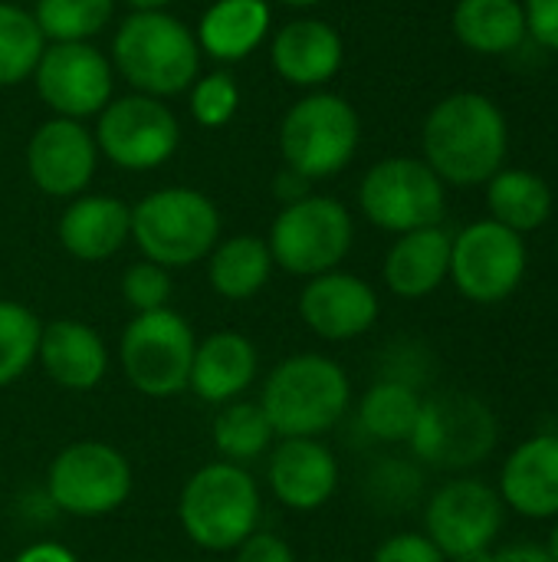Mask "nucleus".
Listing matches in <instances>:
<instances>
[{
	"instance_id": "36",
	"label": "nucleus",
	"mask_w": 558,
	"mask_h": 562,
	"mask_svg": "<svg viewBox=\"0 0 558 562\" xmlns=\"http://www.w3.org/2000/svg\"><path fill=\"white\" fill-rule=\"evenodd\" d=\"M372 562H451L434 543L431 537L421 530H405V533H395L388 540L378 543Z\"/></svg>"
},
{
	"instance_id": "33",
	"label": "nucleus",
	"mask_w": 558,
	"mask_h": 562,
	"mask_svg": "<svg viewBox=\"0 0 558 562\" xmlns=\"http://www.w3.org/2000/svg\"><path fill=\"white\" fill-rule=\"evenodd\" d=\"M43 323L16 300H0V389L13 385L36 362Z\"/></svg>"
},
{
	"instance_id": "17",
	"label": "nucleus",
	"mask_w": 558,
	"mask_h": 562,
	"mask_svg": "<svg viewBox=\"0 0 558 562\" xmlns=\"http://www.w3.org/2000/svg\"><path fill=\"white\" fill-rule=\"evenodd\" d=\"M95 161L99 145L76 119L43 122L26 145L30 181L49 198H79L95 175Z\"/></svg>"
},
{
	"instance_id": "21",
	"label": "nucleus",
	"mask_w": 558,
	"mask_h": 562,
	"mask_svg": "<svg viewBox=\"0 0 558 562\" xmlns=\"http://www.w3.org/2000/svg\"><path fill=\"white\" fill-rule=\"evenodd\" d=\"M36 362L56 385L69 392H89L109 372V349L89 323L53 319L43 323Z\"/></svg>"
},
{
	"instance_id": "38",
	"label": "nucleus",
	"mask_w": 558,
	"mask_h": 562,
	"mask_svg": "<svg viewBox=\"0 0 558 562\" xmlns=\"http://www.w3.org/2000/svg\"><path fill=\"white\" fill-rule=\"evenodd\" d=\"M526 30L546 46L558 53V0H526Z\"/></svg>"
},
{
	"instance_id": "27",
	"label": "nucleus",
	"mask_w": 558,
	"mask_h": 562,
	"mask_svg": "<svg viewBox=\"0 0 558 562\" xmlns=\"http://www.w3.org/2000/svg\"><path fill=\"white\" fill-rule=\"evenodd\" d=\"M487 207L490 221L526 237L553 217V188L529 168H500L487 181Z\"/></svg>"
},
{
	"instance_id": "18",
	"label": "nucleus",
	"mask_w": 558,
	"mask_h": 562,
	"mask_svg": "<svg viewBox=\"0 0 558 562\" xmlns=\"http://www.w3.org/2000/svg\"><path fill=\"white\" fill-rule=\"evenodd\" d=\"M497 494L506 514L533 524L558 520V435L539 431L523 438L500 464Z\"/></svg>"
},
{
	"instance_id": "41",
	"label": "nucleus",
	"mask_w": 558,
	"mask_h": 562,
	"mask_svg": "<svg viewBox=\"0 0 558 562\" xmlns=\"http://www.w3.org/2000/svg\"><path fill=\"white\" fill-rule=\"evenodd\" d=\"M276 194L283 198V204H293V201H299V198L309 194V181H306L303 175H296V171L286 168V171L276 178Z\"/></svg>"
},
{
	"instance_id": "8",
	"label": "nucleus",
	"mask_w": 558,
	"mask_h": 562,
	"mask_svg": "<svg viewBox=\"0 0 558 562\" xmlns=\"http://www.w3.org/2000/svg\"><path fill=\"white\" fill-rule=\"evenodd\" d=\"M358 138V112L335 92H312L293 102L280 125L283 161L306 181L339 175L355 158Z\"/></svg>"
},
{
	"instance_id": "12",
	"label": "nucleus",
	"mask_w": 558,
	"mask_h": 562,
	"mask_svg": "<svg viewBox=\"0 0 558 562\" xmlns=\"http://www.w3.org/2000/svg\"><path fill=\"white\" fill-rule=\"evenodd\" d=\"M362 214L388 234H408L444 221L447 191L424 158H385L358 184Z\"/></svg>"
},
{
	"instance_id": "22",
	"label": "nucleus",
	"mask_w": 558,
	"mask_h": 562,
	"mask_svg": "<svg viewBox=\"0 0 558 562\" xmlns=\"http://www.w3.org/2000/svg\"><path fill=\"white\" fill-rule=\"evenodd\" d=\"M270 59H273V69L286 82L316 89V86H326L342 69L345 46H342V36L335 26L303 16V20L286 23L273 36Z\"/></svg>"
},
{
	"instance_id": "13",
	"label": "nucleus",
	"mask_w": 558,
	"mask_h": 562,
	"mask_svg": "<svg viewBox=\"0 0 558 562\" xmlns=\"http://www.w3.org/2000/svg\"><path fill=\"white\" fill-rule=\"evenodd\" d=\"M503 527L506 507L480 477H451L424 504V533L451 562L493 550Z\"/></svg>"
},
{
	"instance_id": "40",
	"label": "nucleus",
	"mask_w": 558,
	"mask_h": 562,
	"mask_svg": "<svg viewBox=\"0 0 558 562\" xmlns=\"http://www.w3.org/2000/svg\"><path fill=\"white\" fill-rule=\"evenodd\" d=\"M13 562H79V560H76V553H72V550H66L62 543H49V540H43V543H30L26 550H20Z\"/></svg>"
},
{
	"instance_id": "46",
	"label": "nucleus",
	"mask_w": 558,
	"mask_h": 562,
	"mask_svg": "<svg viewBox=\"0 0 558 562\" xmlns=\"http://www.w3.org/2000/svg\"><path fill=\"white\" fill-rule=\"evenodd\" d=\"M556 435H558V405H556Z\"/></svg>"
},
{
	"instance_id": "6",
	"label": "nucleus",
	"mask_w": 558,
	"mask_h": 562,
	"mask_svg": "<svg viewBox=\"0 0 558 562\" xmlns=\"http://www.w3.org/2000/svg\"><path fill=\"white\" fill-rule=\"evenodd\" d=\"M497 441L500 422L483 398L470 392H437L421 402L408 448L428 468L470 471L493 454Z\"/></svg>"
},
{
	"instance_id": "35",
	"label": "nucleus",
	"mask_w": 558,
	"mask_h": 562,
	"mask_svg": "<svg viewBox=\"0 0 558 562\" xmlns=\"http://www.w3.org/2000/svg\"><path fill=\"white\" fill-rule=\"evenodd\" d=\"M174 293V283H171V273L151 260H141V263H132L125 273H122V300L135 310V313H155V310H164L168 300Z\"/></svg>"
},
{
	"instance_id": "37",
	"label": "nucleus",
	"mask_w": 558,
	"mask_h": 562,
	"mask_svg": "<svg viewBox=\"0 0 558 562\" xmlns=\"http://www.w3.org/2000/svg\"><path fill=\"white\" fill-rule=\"evenodd\" d=\"M234 562H296V553L283 537L257 530L234 550Z\"/></svg>"
},
{
	"instance_id": "2",
	"label": "nucleus",
	"mask_w": 558,
	"mask_h": 562,
	"mask_svg": "<svg viewBox=\"0 0 558 562\" xmlns=\"http://www.w3.org/2000/svg\"><path fill=\"white\" fill-rule=\"evenodd\" d=\"M260 408L276 438H322L349 415L352 382L335 359L299 352L266 375Z\"/></svg>"
},
{
	"instance_id": "32",
	"label": "nucleus",
	"mask_w": 558,
	"mask_h": 562,
	"mask_svg": "<svg viewBox=\"0 0 558 562\" xmlns=\"http://www.w3.org/2000/svg\"><path fill=\"white\" fill-rule=\"evenodd\" d=\"M115 0H36L33 20L49 43H89L112 20Z\"/></svg>"
},
{
	"instance_id": "5",
	"label": "nucleus",
	"mask_w": 558,
	"mask_h": 562,
	"mask_svg": "<svg viewBox=\"0 0 558 562\" xmlns=\"http://www.w3.org/2000/svg\"><path fill=\"white\" fill-rule=\"evenodd\" d=\"M132 240L145 260L174 270L207 260L220 240L217 204L194 188H161L132 207Z\"/></svg>"
},
{
	"instance_id": "44",
	"label": "nucleus",
	"mask_w": 558,
	"mask_h": 562,
	"mask_svg": "<svg viewBox=\"0 0 558 562\" xmlns=\"http://www.w3.org/2000/svg\"><path fill=\"white\" fill-rule=\"evenodd\" d=\"M493 557V550H487V553H470V557H464V560H454V562H490Z\"/></svg>"
},
{
	"instance_id": "11",
	"label": "nucleus",
	"mask_w": 558,
	"mask_h": 562,
	"mask_svg": "<svg viewBox=\"0 0 558 562\" xmlns=\"http://www.w3.org/2000/svg\"><path fill=\"white\" fill-rule=\"evenodd\" d=\"M132 487L135 474L128 458L105 441H76L62 448L46 471L49 501L82 520L115 514L132 497Z\"/></svg>"
},
{
	"instance_id": "7",
	"label": "nucleus",
	"mask_w": 558,
	"mask_h": 562,
	"mask_svg": "<svg viewBox=\"0 0 558 562\" xmlns=\"http://www.w3.org/2000/svg\"><path fill=\"white\" fill-rule=\"evenodd\" d=\"M355 240L352 214L342 201L329 194H306L293 204H283L276 214L266 247L273 267L293 277H319L339 270Z\"/></svg>"
},
{
	"instance_id": "19",
	"label": "nucleus",
	"mask_w": 558,
	"mask_h": 562,
	"mask_svg": "<svg viewBox=\"0 0 558 562\" xmlns=\"http://www.w3.org/2000/svg\"><path fill=\"white\" fill-rule=\"evenodd\" d=\"M266 484L286 510L312 514L339 491V461L322 438H280L270 451Z\"/></svg>"
},
{
	"instance_id": "1",
	"label": "nucleus",
	"mask_w": 558,
	"mask_h": 562,
	"mask_svg": "<svg viewBox=\"0 0 558 562\" xmlns=\"http://www.w3.org/2000/svg\"><path fill=\"white\" fill-rule=\"evenodd\" d=\"M421 145L428 168L444 184H487L510 148L506 115L483 92H454L428 112Z\"/></svg>"
},
{
	"instance_id": "4",
	"label": "nucleus",
	"mask_w": 558,
	"mask_h": 562,
	"mask_svg": "<svg viewBox=\"0 0 558 562\" xmlns=\"http://www.w3.org/2000/svg\"><path fill=\"white\" fill-rule=\"evenodd\" d=\"M115 69L151 99L191 89L201 66L194 33L168 10H135L112 40Z\"/></svg>"
},
{
	"instance_id": "3",
	"label": "nucleus",
	"mask_w": 558,
	"mask_h": 562,
	"mask_svg": "<svg viewBox=\"0 0 558 562\" xmlns=\"http://www.w3.org/2000/svg\"><path fill=\"white\" fill-rule=\"evenodd\" d=\"M263 497L243 464L210 461L187 477L178 497V520L187 540L210 553H234L260 530Z\"/></svg>"
},
{
	"instance_id": "42",
	"label": "nucleus",
	"mask_w": 558,
	"mask_h": 562,
	"mask_svg": "<svg viewBox=\"0 0 558 562\" xmlns=\"http://www.w3.org/2000/svg\"><path fill=\"white\" fill-rule=\"evenodd\" d=\"M132 10H164V7H171L174 0H125Z\"/></svg>"
},
{
	"instance_id": "14",
	"label": "nucleus",
	"mask_w": 558,
	"mask_h": 562,
	"mask_svg": "<svg viewBox=\"0 0 558 562\" xmlns=\"http://www.w3.org/2000/svg\"><path fill=\"white\" fill-rule=\"evenodd\" d=\"M92 138L112 165L125 171H151L178 151L181 128L161 99L135 92L99 112Z\"/></svg>"
},
{
	"instance_id": "30",
	"label": "nucleus",
	"mask_w": 558,
	"mask_h": 562,
	"mask_svg": "<svg viewBox=\"0 0 558 562\" xmlns=\"http://www.w3.org/2000/svg\"><path fill=\"white\" fill-rule=\"evenodd\" d=\"M214 448L224 454V461L230 464H250L257 458H263L273 448V425L263 415L260 402H227L220 405V412L214 415V428H210Z\"/></svg>"
},
{
	"instance_id": "9",
	"label": "nucleus",
	"mask_w": 558,
	"mask_h": 562,
	"mask_svg": "<svg viewBox=\"0 0 558 562\" xmlns=\"http://www.w3.org/2000/svg\"><path fill=\"white\" fill-rule=\"evenodd\" d=\"M194 329L171 306L135 313L122 333L118 359L128 385L148 398H171L187 389L194 362Z\"/></svg>"
},
{
	"instance_id": "23",
	"label": "nucleus",
	"mask_w": 558,
	"mask_h": 562,
	"mask_svg": "<svg viewBox=\"0 0 558 562\" xmlns=\"http://www.w3.org/2000/svg\"><path fill=\"white\" fill-rule=\"evenodd\" d=\"M451 240L454 237L441 224L398 234L382 263L385 286L398 300H424L437 293L451 277Z\"/></svg>"
},
{
	"instance_id": "34",
	"label": "nucleus",
	"mask_w": 558,
	"mask_h": 562,
	"mask_svg": "<svg viewBox=\"0 0 558 562\" xmlns=\"http://www.w3.org/2000/svg\"><path fill=\"white\" fill-rule=\"evenodd\" d=\"M191 115L204 128L227 125L240 109V86L230 72H210L191 82Z\"/></svg>"
},
{
	"instance_id": "31",
	"label": "nucleus",
	"mask_w": 558,
	"mask_h": 562,
	"mask_svg": "<svg viewBox=\"0 0 558 562\" xmlns=\"http://www.w3.org/2000/svg\"><path fill=\"white\" fill-rule=\"evenodd\" d=\"M46 40L30 10L0 0V89L20 86L33 76Z\"/></svg>"
},
{
	"instance_id": "15",
	"label": "nucleus",
	"mask_w": 558,
	"mask_h": 562,
	"mask_svg": "<svg viewBox=\"0 0 558 562\" xmlns=\"http://www.w3.org/2000/svg\"><path fill=\"white\" fill-rule=\"evenodd\" d=\"M39 99L59 119H89L109 105L112 66L92 43H49L33 69Z\"/></svg>"
},
{
	"instance_id": "28",
	"label": "nucleus",
	"mask_w": 558,
	"mask_h": 562,
	"mask_svg": "<svg viewBox=\"0 0 558 562\" xmlns=\"http://www.w3.org/2000/svg\"><path fill=\"white\" fill-rule=\"evenodd\" d=\"M273 273V257L263 237L237 234L227 240H217V247L207 254V280L217 296L230 303L253 300Z\"/></svg>"
},
{
	"instance_id": "10",
	"label": "nucleus",
	"mask_w": 558,
	"mask_h": 562,
	"mask_svg": "<svg viewBox=\"0 0 558 562\" xmlns=\"http://www.w3.org/2000/svg\"><path fill=\"white\" fill-rule=\"evenodd\" d=\"M529 270L526 237L497 224L474 221L451 240V283L477 306H497L510 300Z\"/></svg>"
},
{
	"instance_id": "39",
	"label": "nucleus",
	"mask_w": 558,
	"mask_h": 562,
	"mask_svg": "<svg viewBox=\"0 0 558 562\" xmlns=\"http://www.w3.org/2000/svg\"><path fill=\"white\" fill-rule=\"evenodd\" d=\"M490 562H553L543 543H533V540H516V543H506L500 550H493Z\"/></svg>"
},
{
	"instance_id": "16",
	"label": "nucleus",
	"mask_w": 558,
	"mask_h": 562,
	"mask_svg": "<svg viewBox=\"0 0 558 562\" xmlns=\"http://www.w3.org/2000/svg\"><path fill=\"white\" fill-rule=\"evenodd\" d=\"M382 313V300L368 280L345 270L309 277L299 293V316L326 342H352L365 336Z\"/></svg>"
},
{
	"instance_id": "24",
	"label": "nucleus",
	"mask_w": 558,
	"mask_h": 562,
	"mask_svg": "<svg viewBox=\"0 0 558 562\" xmlns=\"http://www.w3.org/2000/svg\"><path fill=\"white\" fill-rule=\"evenodd\" d=\"M257 369V346L247 336L214 333L194 349L187 389L207 405H227L253 385Z\"/></svg>"
},
{
	"instance_id": "26",
	"label": "nucleus",
	"mask_w": 558,
	"mask_h": 562,
	"mask_svg": "<svg viewBox=\"0 0 558 562\" xmlns=\"http://www.w3.org/2000/svg\"><path fill=\"white\" fill-rule=\"evenodd\" d=\"M451 26L454 36L480 56H503L529 33L520 0H457Z\"/></svg>"
},
{
	"instance_id": "25",
	"label": "nucleus",
	"mask_w": 558,
	"mask_h": 562,
	"mask_svg": "<svg viewBox=\"0 0 558 562\" xmlns=\"http://www.w3.org/2000/svg\"><path fill=\"white\" fill-rule=\"evenodd\" d=\"M270 33L266 0H214L197 23V49L210 59L237 63L247 59Z\"/></svg>"
},
{
	"instance_id": "29",
	"label": "nucleus",
	"mask_w": 558,
	"mask_h": 562,
	"mask_svg": "<svg viewBox=\"0 0 558 562\" xmlns=\"http://www.w3.org/2000/svg\"><path fill=\"white\" fill-rule=\"evenodd\" d=\"M424 395L398 379H378L358 402V425L382 445H408Z\"/></svg>"
},
{
	"instance_id": "20",
	"label": "nucleus",
	"mask_w": 558,
	"mask_h": 562,
	"mask_svg": "<svg viewBox=\"0 0 558 562\" xmlns=\"http://www.w3.org/2000/svg\"><path fill=\"white\" fill-rule=\"evenodd\" d=\"M56 234L69 257L86 263L109 260L132 237V207L109 194H79L62 211Z\"/></svg>"
},
{
	"instance_id": "43",
	"label": "nucleus",
	"mask_w": 558,
	"mask_h": 562,
	"mask_svg": "<svg viewBox=\"0 0 558 562\" xmlns=\"http://www.w3.org/2000/svg\"><path fill=\"white\" fill-rule=\"evenodd\" d=\"M546 553H549V560L558 562V520H553V530H549V537H546Z\"/></svg>"
},
{
	"instance_id": "45",
	"label": "nucleus",
	"mask_w": 558,
	"mask_h": 562,
	"mask_svg": "<svg viewBox=\"0 0 558 562\" xmlns=\"http://www.w3.org/2000/svg\"><path fill=\"white\" fill-rule=\"evenodd\" d=\"M280 3H286V7H316L322 0H280Z\"/></svg>"
},
{
	"instance_id": "47",
	"label": "nucleus",
	"mask_w": 558,
	"mask_h": 562,
	"mask_svg": "<svg viewBox=\"0 0 558 562\" xmlns=\"http://www.w3.org/2000/svg\"><path fill=\"white\" fill-rule=\"evenodd\" d=\"M556 257H558V234H556Z\"/></svg>"
}]
</instances>
